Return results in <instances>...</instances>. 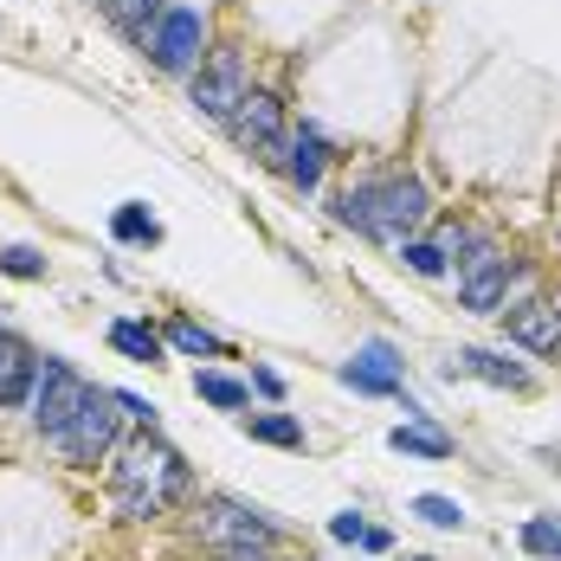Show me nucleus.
Wrapping results in <instances>:
<instances>
[{"label":"nucleus","instance_id":"nucleus-1","mask_svg":"<svg viewBox=\"0 0 561 561\" xmlns=\"http://www.w3.org/2000/svg\"><path fill=\"white\" fill-rule=\"evenodd\" d=\"M104 484H111V504L123 523H156L174 504L194 497V471L187 458L156 433V426H136V439H123L104 465Z\"/></svg>","mask_w":561,"mask_h":561},{"label":"nucleus","instance_id":"nucleus-2","mask_svg":"<svg viewBox=\"0 0 561 561\" xmlns=\"http://www.w3.org/2000/svg\"><path fill=\"white\" fill-rule=\"evenodd\" d=\"M336 220L355 226L362 239H413L420 226L433 220V194H426V181L407 169H388V174H362V181H348L336 194Z\"/></svg>","mask_w":561,"mask_h":561},{"label":"nucleus","instance_id":"nucleus-3","mask_svg":"<svg viewBox=\"0 0 561 561\" xmlns=\"http://www.w3.org/2000/svg\"><path fill=\"white\" fill-rule=\"evenodd\" d=\"M123 420H129V413H123L116 388H91L84 407H78V420L53 439V451L71 471H98V465H111V451L123 446Z\"/></svg>","mask_w":561,"mask_h":561},{"label":"nucleus","instance_id":"nucleus-4","mask_svg":"<svg viewBox=\"0 0 561 561\" xmlns=\"http://www.w3.org/2000/svg\"><path fill=\"white\" fill-rule=\"evenodd\" d=\"M194 536L226 556V549H265V556H278L284 549V529L265 516V510L239 504V497H207V504L194 510Z\"/></svg>","mask_w":561,"mask_h":561},{"label":"nucleus","instance_id":"nucleus-5","mask_svg":"<svg viewBox=\"0 0 561 561\" xmlns=\"http://www.w3.org/2000/svg\"><path fill=\"white\" fill-rule=\"evenodd\" d=\"M245 98H252V78H245V53L239 46H214L187 78V104L201 116H214V123H226Z\"/></svg>","mask_w":561,"mask_h":561},{"label":"nucleus","instance_id":"nucleus-6","mask_svg":"<svg viewBox=\"0 0 561 561\" xmlns=\"http://www.w3.org/2000/svg\"><path fill=\"white\" fill-rule=\"evenodd\" d=\"M207 58V13L201 7H169L162 26L149 33V65L169 78H194V65Z\"/></svg>","mask_w":561,"mask_h":561},{"label":"nucleus","instance_id":"nucleus-7","mask_svg":"<svg viewBox=\"0 0 561 561\" xmlns=\"http://www.w3.org/2000/svg\"><path fill=\"white\" fill-rule=\"evenodd\" d=\"M84 393H91V381L71 368V362H58V355H46V375H39V393H33V407H26V420H33V433L53 446L58 433L78 420V407H84Z\"/></svg>","mask_w":561,"mask_h":561},{"label":"nucleus","instance_id":"nucleus-8","mask_svg":"<svg viewBox=\"0 0 561 561\" xmlns=\"http://www.w3.org/2000/svg\"><path fill=\"white\" fill-rule=\"evenodd\" d=\"M226 136H232L245 156H259V162H272V169H278L284 142H290V116H284V104L272 98V91H252L239 111L226 116Z\"/></svg>","mask_w":561,"mask_h":561},{"label":"nucleus","instance_id":"nucleus-9","mask_svg":"<svg viewBox=\"0 0 561 561\" xmlns=\"http://www.w3.org/2000/svg\"><path fill=\"white\" fill-rule=\"evenodd\" d=\"M458 304L471 310V317H497L510 304V259L484 239L478 252H465L458 259Z\"/></svg>","mask_w":561,"mask_h":561},{"label":"nucleus","instance_id":"nucleus-10","mask_svg":"<svg viewBox=\"0 0 561 561\" xmlns=\"http://www.w3.org/2000/svg\"><path fill=\"white\" fill-rule=\"evenodd\" d=\"M497 317H504V336L516 342V348H529V355H561V304L556 297L529 290V297L504 304Z\"/></svg>","mask_w":561,"mask_h":561},{"label":"nucleus","instance_id":"nucleus-11","mask_svg":"<svg viewBox=\"0 0 561 561\" xmlns=\"http://www.w3.org/2000/svg\"><path fill=\"white\" fill-rule=\"evenodd\" d=\"M400 375H407V362H400V348H393L388 336H368L362 348H355V362H342L336 381L355 393H368V400H388V393H400Z\"/></svg>","mask_w":561,"mask_h":561},{"label":"nucleus","instance_id":"nucleus-12","mask_svg":"<svg viewBox=\"0 0 561 561\" xmlns=\"http://www.w3.org/2000/svg\"><path fill=\"white\" fill-rule=\"evenodd\" d=\"M284 174H290V187L297 194H317L323 187V169H330V142H323V129L317 123H290V142H284Z\"/></svg>","mask_w":561,"mask_h":561},{"label":"nucleus","instance_id":"nucleus-13","mask_svg":"<svg viewBox=\"0 0 561 561\" xmlns=\"http://www.w3.org/2000/svg\"><path fill=\"white\" fill-rule=\"evenodd\" d=\"M39 375H46V355L20 342V348L7 355V368H0V413H26L33 393H39Z\"/></svg>","mask_w":561,"mask_h":561},{"label":"nucleus","instance_id":"nucleus-14","mask_svg":"<svg viewBox=\"0 0 561 561\" xmlns=\"http://www.w3.org/2000/svg\"><path fill=\"white\" fill-rule=\"evenodd\" d=\"M446 375H451V381H458V375H471V381H491V388H510V393L529 388V368H523V362H510V355H491V348H458Z\"/></svg>","mask_w":561,"mask_h":561},{"label":"nucleus","instance_id":"nucleus-15","mask_svg":"<svg viewBox=\"0 0 561 561\" xmlns=\"http://www.w3.org/2000/svg\"><path fill=\"white\" fill-rule=\"evenodd\" d=\"M104 13H111V26L129 39V46H142V53H149V33L162 26L169 0H104Z\"/></svg>","mask_w":561,"mask_h":561},{"label":"nucleus","instance_id":"nucleus-16","mask_svg":"<svg viewBox=\"0 0 561 561\" xmlns=\"http://www.w3.org/2000/svg\"><path fill=\"white\" fill-rule=\"evenodd\" d=\"M162 342L181 348V355H194V362H226V355H232V342L214 336V330H207V323H194V317H169Z\"/></svg>","mask_w":561,"mask_h":561},{"label":"nucleus","instance_id":"nucleus-17","mask_svg":"<svg viewBox=\"0 0 561 561\" xmlns=\"http://www.w3.org/2000/svg\"><path fill=\"white\" fill-rule=\"evenodd\" d=\"M111 348H116V355H129V362H149V368L169 355L162 330H149L142 317H116V323H111Z\"/></svg>","mask_w":561,"mask_h":561},{"label":"nucleus","instance_id":"nucleus-18","mask_svg":"<svg viewBox=\"0 0 561 561\" xmlns=\"http://www.w3.org/2000/svg\"><path fill=\"white\" fill-rule=\"evenodd\" d=\"M239 426H245L259 446H278V451H304V446H310V433H304V420H297V413H245Z\"/></svg>","mask_w":561,"mask_h":561},{"label":"nucleus","instance_id":"nucleus-19","mask_svg":"<svg viewBox=\"0 0 561 561\" xmlns=\"http://www.w3.org/2000/svg\"><path fill=\"white\" fill-rule=\"evenodd\" d=\"M388 446H393V451H407V458H426V465L451 458V439L439 433V426H426V420H407V426H393Z\"/></svg>","mask_w":561,"mask_h":561},{"label":"nucleus","instance_id":"nucleus-20","mask_svg":"<svg viewBox=\"0 0 561 561\" xmlns=\"http://www.w3.org/2000/svg\"><path fill=\"white\" fill-rule=\"evenodd\" d=\"M111 239L116 245H162V220H156L142 201H123L111 214Z\"/></svg>","mask_w":561,"mask_h":561},{"label":"nucleus","instance_id":"nucleus-21","mask_svg":"<svg viewBox=\"0 0 561 561\" xmlns=\"http://www.w3.org/2000/svg\"><path fill=\"white\" fill-rule=\"evenodd\" d=\"M194 393H201L207 407H220V413H239V407L252 400V388L232 381V375H220V368H201V375H194Z\"/></svg>","mask_w":561,"mask_h":561},{"label":"nucleus","instance_id":"nucleus-22","mask_svg":"<svg viewBox=\"0 0 561 561\" xmlns=\"http://www.w3.org/2000/svg\"><path fill=\"white\" fill-rule=\"evenodd\" d=\"M523 556L561 561V516H529L523 523Z\"/></svg>","mask_w":561,"mask_h":561},{"label":"nucleus","instance_id":"nucleus-23","mask_svg":"<svg viewBox=\"0 0 561 561\" xmlns=\"http://www.w3.org/2000/svg\"><path fill=\"white\" fill-rule=\"evenodd\" d=\"M400 259H407V272H420V278H446V245L439 239H400Z\"/></svg>","mask_w":561,"mask_h":561},{"label":"nucleus","instance_id":"nucleus-24","mask_svg":"<svg viewBox=\"0 0 561 561\" xmlns=\"http://www.w3.org/2000/svg\"><path fill=\"white\" fill-rule=\"evenodd\" d=\"M0 278L39 284L46 278V252H33V245H0Z\"/></svg>","mask_w":561,"mask_h":561},{"label":"nucleus","instance_id":"nucleus-25","mask_svg":"<svg viewBox=\"0 0 561 561\" xmlns=\"http://www.w3.org/2000/svg\"><path fill=\"white\" fill-rule=\"evenodd\" d=\"M413 516L433 523V529H465V504H451L439 491H420V497H413Z\"/></svg>","mask_w":561,"mask_h":561},{"label":"nucleus","instance_id":"nucleus-26","mask_svg":"<svg viewBox=\"0 0 561 561\" xmlns=\"http://www.w3.org/2000/svg\"><path fill=\"white\" fill-rule=\"evenodd\" d=\"M116 400H123L129 426H162V407H156V400H142V393H129V388H116Z\"/></svg>","mask_w":561,"mask_h":561},{"label":"nucleus","instance_id":"nucleus-27","mask_svg":"<svg viewBox=\"0 0 561 561\" xmlns=\"http://www.w3.org/2000/svg\"><path fill=\"white\" fill-rule=\"evenodd\" d=\"M330 536H336V542H348V549H355V542L368 536V516H362V510H336V516H330Z\"/></svg>","mask_w":561,"mask_h":561},{"label":"nucleus","instance_id":"nucleus-28","mask_svg":"<svg viewBox=\"0 0 561 561\" xmlns=\"http://www.w3.org/2000/svg\"><path fill=\"white\" fill-rule=\"evenodd\" d=\"M252 393L278 400V393H284V375H278V368H252Z\"/></svg>","mask_w":561,"mask_h":561},{"label":"nucleus","instance_id":"nucleus-29","mask_svg":"<svg viewBox=\"0 0 561 561\" xmlns=\"http://www.w3.org/2000/svg\"><path fill=\"white\" fill-rule=\"evenodd\" d=\"M362 549H368V556H388V549H393V529H381V523H368V536H362Z\"/></svg>","mask_w":561,"mask_h":561},{"label":"nucleus","instance_id":"nucleus-30","mask_svg":"<svg viewBox=\"0 0 561 561\" xmlns=\"http://www.w3.org/2000/svg\"><path fill=\"white\" fill-rule=\"evenodd\" d=\"M214 561H272L265 549H226V556H214Z\"/></svg>","mask_w":561,"mask_h":561},{"label":"nucleus","instance_id":"nucleus-31","mask_svg":"<svg viewBox=\"0 0 561 561\" xmlns=\"http://www.w3.org/2000/svg\"><path fill=\"white\" fill-rule=\"evenodd\" d=\"M13 348H20V336H7V330H0V368H7V355H13Z\"/></svg>","mask_w":561,"mask_h":561},{"label":"nucleus","instance_id":"nucleus-32","mask_svg":"<svg viewBox=\"0 0 561 561\" xmlns=\"http://www.w3.org/2000/svg\"><path fill=\"white\" fill-rule=\"evenodd\" d=\"M549 458H556V471H561V446H556V451H549Z\"/></svg>","mask_w":561,"mask_h":561},{"label":"nucleus","instance_id":"nucleus-33","mask_svg":"<svg viewBox=\"0 0 561 561\" xmlns=\"http://www.w3.org/2000/svg\"><path fill=\"white\" fill-rule=\"evenodd\" d=\"M98 7H104V0H98Z\"/></svg>","mask_w":561,"mask_h":561}]
</instances>
